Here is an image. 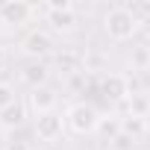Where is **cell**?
<instances>
[{"label":"cell","mask_w":150,"mask_h":150,"mask_svg":"<svg viewBox=\"0 0 150 150\" xmlns=\"http://www.w3.org/2000/svg\"><path fill=\"white\" fill-rule=\"evenodd\" d=\"M65 129H68V127H65V112L38 115L35 124H33V132H35V138H38L41 144H56V141H62Z\"/></svg>","instance_id":"52a82bcc"},{"label":"cell","mask_w":150,"mask_h":150,"mask_svg":"<svg viewBox=\"0 0 150 150\" xmlns=\"http://www.w3.org/2000/svg\"><path fill=\"white\" fill-rule=\"evenodd\" d=\"M135 147H138V141L129 138L127 132H118V135L109 138V150H135Z\"/></svg>","instance_id":"5bb4252c"},{"label":"cell","mask_w":150,"mask_h":150,"mask_svg":"<svg viewBox=\"0 0 150 150\" xmlns=\"http://www.w3.org/2000/svg\"><path fill=\"white\" fill-rule=\"evenodd\" d=\"M56 68H62V74H68V77L80 74V71H83V53H80V50L62 47V53L56 56Z\"/></svg>","instance_id":"7c38bea8"},{"label":"cell","mask_w":150,"mask_h":150,"mask_svg":"<svg viewBox=\"0 0 150 150\" xmlns=\"http://www.w3.org/2000/svg\"><path fill=\"white\" fill-rule=\"evenodd\" d=\"M33 150H35V147H33Z\"/></svg>","instance_id":"ac0fdd59"},{"label":"cell","mask_w":150,"mask_h":150,"mask_svg":"<svg viewBox=\"0 0 150 150\" xmlns=\"http://www.w3.org/2000/svg\"><path fill=\"white\" fill-rule=\"evenodd\" d=\"M121 132H127L129 138L141 141L147 132H150V118L147 115H138V112H127L121 118Z\"/></svg>","instance_id":"8fae6325"},{"label":"cell","mask_w":150,"mask_h":150,"mask_svg":"<svg viewBox=\"0 0 150 150\" xmlns=\"http://www.w3.org/2000/svg\"><path fill=\"white\" fill-rule=\"evenodd\" d=\"M27 109H30V115L33 118H38V115H47V112H59V88H53V86H44V88H35V91H30L27 94Z\"/></svg>","instance_id":"ba28073f"},{"label":"cell","mask_w":150,"mask_h":150,"mask_svg":"<svg viewBox=\"0 0 150 150\" xmlns=\"http://www.w3.org/2000/svg\"><path fill=\"white\" fill-rule=\"evenodd\" d=\"M27 118H30L27 103H24V100H15L12 106H6L3 112H0V132H15V129H21V127L27 124Z\"/></svg>","instance_id":"30bf717a"},{"label":"cell","mask_w":150,"mask_h":150,"mask_svg":"<svg viewBox=\"0 0 150 150\" xmlns=\"http://www.w3.org/2000/svg\"><path fill=\"white\" fill-rule=\"evenodd\" d=\"M97 97L109 106H118L124 100L132 97V83L127 74L121 71H103L100 77H97Z\"/></svg>","instance_id":"277c9868"},{"label":"cell","mask_w":150,"mask_h":150,"mask_svg":"<svg viewBox=\"0 0 150 150\" xmlns=\"http://www.w3.org/2000/svg\"><path fill=\"white\" fill-rule=\"evenodd\" d=\"M132 68L135 71H150V47H135V56H132Z\"/></svg>","instance_id":"9a60e30c"},{"label":"cell","mask_w":150,"mask_h":150,"mask_svg":"<svg viewBox=\"0 0 150 150\" xmlns=\"http://www.w3.org/2000/svg\"><path fill=\"white\" fill-rule=\"evenodd\" d=\"M15 100H18V88H15V83L0 80V112H3L6 106H12Z\"/></svg>","instance_id":"4fadbf2b"},{"label":"cell","mask_w":150,"mask_h":150,"mask_svg":"<svg viewBox=\"0 0 150 150\" xmlns=\"http://www.w3.org/2000/svg\"><path fill=\"white\" fill-rule=\"evenodd\" d=\"M53 50H56V38H53V33H50L47 27L30 30V33L24 35V41H21V53H24L27 59L47 62V56H53Z\"/></svg>","instance_id":"5b68a950"},{"label":"cell","mask_w":150,"mask_h":150,"mask_svg":"<svg viewBox=\"0 0 150 150\" xmlns=\"http://www.w3.org/2000/svg\"><path fill=\"white\" fill-rule=\"evenodd\" d=\"M65 127L74 135H94L100 127V112L88 100H77L65 109Z\"/></svg>","instance_id":"3957f363"},{"label":"cell","mask_w":150,"mask_h":150,"mask_svg":"<svg viewBox=\"0 0 150 150\" xmlns=\"http://www.w3.org/2000/svg\"><path fill=\"white\" fill-rule=\"evenodd\" d=\"M50 74H53L50 62L30 59V62H27V65L18 71V80H21V86H27L30 91H35V88H44V86H50Z\"/></svg>","instance_id":"9c48e42d"},{"label":"cell","mask_w":150,"mask_h":150,"mask_svg":"<svg viewBox=\"0 0 150 150\" xmlns=\"http://www.w3.org/2000/svg\"><path fill=\"white\" fill-rule=\"evenodd\" d=\"M35 15H38V9L33 3H24V0H6V3H0V27H6V30H21Z\"/></svg>","instance_id":"8992f818"},{"label":"cell","mask_w":150,"mask_h":150,"mask_svg":"<svg viewBox=\"0 0 150 150\" xmlns=\"http://www.w3.org/2000/svg\"><path fill=\"white\" fill-rule=\"evenodd\" d=\"M3 150H33V144L30 141H21V138H9L3 144Z\"/></svg>","instance_id":"2e32d148"},{"label":"cell","mask_w":150,"mask_h":150,"mask_svg":"<svg viewBox=\"0 0 150 150\" xmlns=\"http://www.w3.org/2000/svg\"><path fill=\"white\" fill-rule=\"evenodd\" d=\"M41 15H44V24L53 35H71L80 30V15H77V6L68 3V0H56V3H44L41 6Z\"/></svg>","instance_id":"7a4b0ae2"},{"label":"cell","mask_w":150,"mask_h":150,"mask_svg":"<svg viewBox=\"0 0 150 150\" xmlns=\"http://www.w3.org/2000/svg\"><path fill=\"white\" fill-rule=\"evenodd\" d=\"M141 30V18L132 12V6H109L103 12V33L109 41L115 44H124V41H132Z\"/></svg>","instance_id":"6da1fadb"},{"label":"cell","mask_w":150,"mask_h":150,"mask_svg":"<svg viewBox=\"0 0 150 150\" xmlns=\"http://www.w3.org/2000/svg\"><path fill=\"white\" fill-rule=\"evenodd\" d=\"M9 62H12V56H9V47L0 41V74H3L6 68H9Z\"/></svg>","instance_id":"e0dca14e"}]
</instances>
